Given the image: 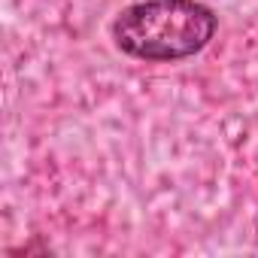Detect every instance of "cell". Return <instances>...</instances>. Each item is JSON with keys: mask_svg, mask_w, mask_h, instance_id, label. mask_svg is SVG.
Wrapping results in <instances>:
<instances>
[{"mask_svg": "<svg viewBox=\"0 0 258 258\" xmlns=\"http://www.w3.org/2000/svg\"><path fill=\"white\" fill-rule=\"evenodd\" d=\"M210 37L213 16L191 0H152L131 7L115 22L118 46L146 61L185 58L198 52Z\"/></svg>", "mask_w": 258, "mask_h": 258, "instance_id": "obj_1", "label": "cell"}]
</instances>
